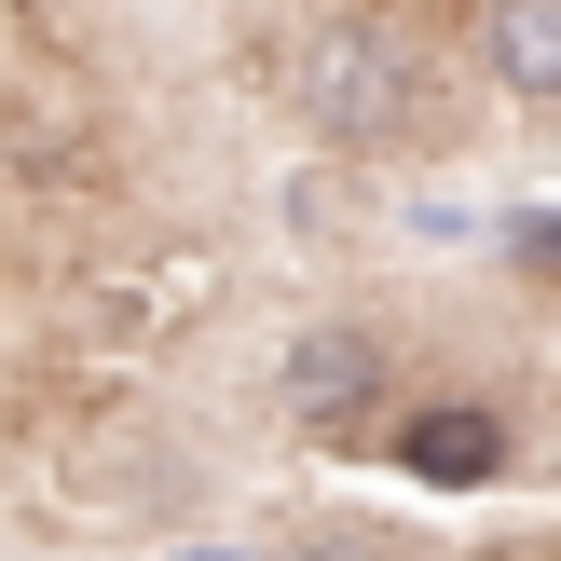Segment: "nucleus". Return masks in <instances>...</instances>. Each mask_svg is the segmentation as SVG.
Listing matches in <instances>:
<instances>
[{
  "label": "nucleus",
  "instance_id": "f257e3e1",
  "mask_svg": "<svg viewBox=\"0 0 561 561\" xmlns=\"http://www.w3.org/2000/svg\"><path fill=\"white\" fill-rule=\"evenodd\" d=\"M301 110H316V137L370 151V137L411 124V55L383 42V27H316V42H301Z\"/></svg>",
  "mask_w": 561,
  "mask_h": 561
},
{
  "label": "nucleus",
  "instance_id": "f03ea898",
  "mask_svg": "<svg viewBox=\"0 0 561 561\" xmlns=\"http://www.w3.org/2000/svg\"><path fill=\"white\" fill-rule=\"evenodd\" d=\"M370 398H383V343L370 329H301V343L274 356V411H288V425H356Z\"/></svg>",
  "mask_w": 561,
  "mask_h": 561
},
{
  "label": "nucleus",
  "instance_id": "7ed1b4c3",
  "mask_svg": "<svg viewBox=\"0 0 561 561\" xmlns=\"http://www.w3.org/2000/svg\"><path fill=\"white\" fill-rule=\"evenodd\" d=\"M480 69L507 96H548L561 110V0H493L480 14Z\"/></svg>",
  "mask_w": 561,
  "mask_h": 561
},
{
  "label": "nucleus",
  "instance_id": "20e7f679",
  "mask_svg": "<svg viewBox=\"0 0 561 561\" xmlns=\"http://www.w3.org/2000/svg\"><path fill=\"white\" fill-rule=\"evenodd\" d=\"M398 453H411V466H425V480H480V466H493V453H507V438H493V411H425V425H411V438H398Z\"/></svg>",
  "mask_w": 561,
  "mask_h": 561
},
{
  "label": "nucleus",
  "instance_id": "39448f33",
  "mask_svg": "<svg viewBox=\"0 0 561 561\" xmlns=\"http://www.w3.org/2000/svg\"><path fill=\"white\" fill-rule=\"evenodd\" d=\"M274 561H398V548H383V535H288Z\"/></svg>",
  "mask_w": 561,
  "mask_h": 561
}]
</instances>
